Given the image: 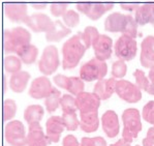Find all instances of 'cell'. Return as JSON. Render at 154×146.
<instances>
[{
    "label": "cell",
    "mask_w": 154,
    "mask_h": 146,
    "mask_svg": "<svg viewBox=\"0 0 154 146\" xmlns=\"http://www.w3.org/2000/svg\"><path fill=\"white\" fill-rule=\"evenodd\" d=\"M80 33H81L83 41H84L85 45L88 49L90 47H93L99 39V36H100V33L98 32L97 28L93 27V26H87L84 29V31L80 32Z\"/></svg>",
    "instance_id": "27"
},
{
    "label": "cell",
    "mask_w": 154,
    "mask_h": 146,
    "mask_svg": "<svg viewBox=\"0 0 154 146\" xmlns=\"http://www.w3.org/2000/svg\"><path fill=\"white\" fill-rule=\"evenodd\" d=\"M80 146H108L106 141L100 136L93 138L89 137H83L81 142H80Z\"/></svg>",
    "instance_id": "39"
},
{
    "label": "cell",
    "mask_w": 154,
    "mask_h": 146,
    "mask_svg": "<svg viewBox=\"0 0 154 146\" xmlns=\"http://www.w3.org/2000/svg\"><path fill=\"white\" fill-rule=\"evenodd\" d=\"M68 79H69V77H66L64 75L59 74V75H56V76L53 78V81L58 87H60V88H62V89H66V86H67V83H68Z\"/></svg>",
    "instance_id": "41"
},
{
    "label": "cell",
    "mask_w": 154,
    "mask_h": 146,
    "mask_svg": "<svg viewBox=\"0 0 154 146\" xmlns=\"http://www.w3.org/2000/svg\"><path fill=\"white\" fill-rule=\"evenodd\" d=\"M114 8L113 3H79L77 4V9L84 14L86 17L93 21L100 19L106 11Z\"/></svg>",
    "instance_id": "11"
},
{
    "label": "cell",
    "mask_w": 154,
    "mask_h": 146,
    "mask_svg": "<svg viewBox=\"0 0 154 146\" xmlns=\"http://www.w3.org/2000/svg\"><path fill=\"white\" fill-rule=\"evenodd\" d=\"M116 84L117 80L113 77L99 80L93 87V92L100 98V101H106L116 93Z\"/></svg>",
    "instance_id": "17"
},
{
    "label": "cell",
    "mask_w": 154,
    "mask_h": 146,
    "mask_svg": "<svg viewBox=\"0 0 154 146\" xmlns=\"http://www.w3.org/2000/svg\"><path fill=\"white\" fill-rule=\"evenodd\" d=\"M45 115V109L41 105H30L24 111V119L28 124L41 122Z\"/></svg>",
    "instance_id": "24"
},
{
    "label": "cell",
    "mask_w": 154,
    "mask_h": 146,
    "mask_svg": "<svg viewBox=\"0 0 154 146\" xmlns=\"http://www.w3.org/2000/svg\"><path fill=\"white\" fill-rule=\"evenodd\" d=\"M86 50L88 48L80 32L68 39L62 47V69L68 70L77 67Z\"/></svg>",
    "instance_id": "1"
},
{
    "label": "cell",
    "mask_w": 154,
    "mask_h": 146,
    "mask_svg": "<svg viewBox=\"0 0 154 146\" xmlns=\"http://www.w3.org/2000/svg\"><path fill=\"white\" fill-rule=\"evenodd\" d=\"M6 78L5 76H3V92H5V88H6Z\"/></svg>",
    "instance_id": "50"
},
{
    "label": "cell",
    "mask_w": 154,
    "mask_h": 146,
    "mask_svg": "<svg viewBox=\"0 0 154 146\" xmlns=\"http://www.w3.org/2000/svg\"><path fill=\"white\" fill-rule=\"evenodd\" d=\"M60 64L58 49L55 46H47L44 49L38 61V70L44 76H51L56 72Z\"/></svg>",
    "instance_id": "5"
},
{
    "label": "cell",
    "mask_w": 154,
    "mask_h": 146,
    "mask_svg": "<svg viewBox=\"0 0 154 146\" xmlns=\"http://www.w3.org/2000/svg\"><path fill=\"white\" fill-rule=\"evenodd\" d=\"M141 64L145 69H151L154 65V36L148 35L142 41L141 55H140Z\"/></svg>",
    "instance_id": "15"
},
{
    "label": "cell",
    "mask_w": 154,
    "mask_h": 146,
    "mask_svg": "<svg viewBox=\"0 0 154 146\" xmlns=\"http://www.w3.org/2000/svg\"><path fill=\"white\" fill-rule=\"evenodd\" d=\"M24 24L34 32H49L53 27L54 22L49 16L45 14H33L26 18Z\"/></svg>",
    "instance_id": "13"
},
{
    "label": "cell",
    "mask_w": 154,
    "mask_h": 146,
    "mask_svg": "<svg viewBox=\"0 0 154 146\" xmlns=\"http://www.w3.org/2000/svg\"><path fill=\"white\" fill-rule=\"evenodd\" d=\"M106 73H108V64L106 61H101L94 57L81 67L80 78L84 82L99 81L106 77Z\"/></svg>",
    "instance_id": "4"
},
{
    "label": "cell",
    "mask_w": 154,
    "mask_h": 146,
    "mask_svg": "<svg viewBox=\"0 0 154 146\" xmlns=\"http://www.w3.org/2000/svg\"><path fill=\"white\" fill-rule=\"evenodd\" d=\"M4 138L11 146H25L27 135L24 124L20 120L9 121L4 128Z\"/></svg>",
    "instance_id": "7"
},
{
    "label": "cell",
    "mask_w": 154,
    "mask_h": 146,
    "mask_svg": "<svg viewBox=\"0 0 154 146\" xmlns=\"http://www.w3.org/2000/svg\"><path fill=\"white\" fill-rule=\"evenodd\" d=\"M61 98H62V96H61V92L58 89L54 87L51 95L45 100V107H46L47 112H49V113L55 112L59 108V106H60Z\"/></svg>",
    "instance_id": "28"
},
{
    "label": "cell",
    "mask_w": 154,
    "mask_h": 146,
    "mask_svg": "<svg viewBox=\"0 0 154 146\" xmlns=\"http://www.w3.org/2000/svg\"><path fill=\"white\" fill-rule=\"evenodd\" d=\"M146 92H148L150 95H154V85H153V84L150 83V86H149V88L147 89Z\"/></svg>",
    "instance_id": "48"
},
{
    "label": "cell",
    "mask_w": 154,
    "mask_h": 146,
    "mask_svg": "<svg viewBox=\"0 0 154 146\" xmlns=\"http://www.w3.org/2000/svg\"><path fill=\"white\" fill-rule=\"evenodd\" d=\"M62 146H80V142L75 136L66 135L62 140Z\"/></svg>",
    "instance_id": "43"
},
{
    "label": "cell",
    "mask_w": 154,
    "mask_h": 146,
    "mask_svg": "<svg viewBox=\"0 0 154 146\" xmlns=\"http://www.w3.org/2000/svg\"><path fill=\"white\" fill-rule=\"evenodd\" d=\"M136 22L140 26L152 24L154 22V3H146L140 5L136 11Z\"/></svg>",
    "instance_id": "22"
},
{
    "label": "cell",
    "mask_w": 154,
    "mask_h": 146,
    "mask_svg": "<svg viewBox=\"0 0 154 146\" xmlns=\"http://www.w3.org/2000/svg\"><path fill=\"white\" fill-rule=\"evenodd\" d=\"M17 55L22 60L23 63H25V64H32V63H34L36 61V58L38 56V49L36 48V46L30 44L23 47L17 53Z\"/></svg>",
    "instance_id": "25"
},
{
    "label": "cell",
    "mask_w": 154,
    "mask_h": 146,
    "mask_svg": "<svg viewBox=\"0 0 154 146\" xmlns=\"http://www.w3.org/2000/svg\"><path fill=\"white\" fill-rule=\"evenodd\" d=\"M53 88L50 79L46 76L38 77L32 81L29 88V95L34 100H46L53 91Z\"/></svg>",
    "instance_id": "10"
},
{
    "label": "cell",
    "mask_w": 154,
    "mask_h": 146,
    "mask_svg": "<svg viewBox=\"0 0 154 146\" xmlns=\"http://www.w3.org/2000/svg\"><path fill=\"white\" fill-rule=\"evenodd\" d=\"M110 146H130V144H129V143H127V142H125L123 139H120V140H118L117 142L111 144Z\"/></svg>",
    "instance_id": "46"
},
{
    "label": "cell",
    "mask_w": 154,
    "mask_h": 146,
    "mask_svg": "<svg viewBox=\"0 0 154 146\" xmlns=\"http://www.w3.org/2000/svg\"><path fill=\"white\" fill-rule=\"evenodd\" d=\"M63 23L67 26L68 28H73L79 25L80 23V15L73 9H68L62 17Z\"/></svg>",
    "instance_id": "36"
},
{
    "label": "cell",
    "mask_w": 154,
    "mask_h": 146,
    "mask_svg": "<svg viewBox=\"0 0 154 146\" xmlns=\"http://www.w3.org/2000/svg\"><path fill=\"white\" fill-rule=\"evenodd\" d=\"M152 26H153V27H154V22L152 23Z\"/></svg>",
    "instance_id": "51"
},
{
    "label": "cell",
    "mask_w": 154,
    "mask_h": 146,
    "mask_svg": "<svg viewBox=\"0 0 154 146\" xmlns=\"http://www.w3.org/2000/svg\"><path fill=\"white\" fill-rule=\"evenodd\" d=\"M121 33L136 39L137 35H138V23L136 22V19L132 16L125 15V21Z\"/></svg>",
    "instance_id": "30"
},
{
    "label": "cell",
    "mask_w": 154,
    "mask_h": 146,
    "mask_svg": "<svg viewBox=\"0 0 154 146\" xmlns=\"http://www.w3.org/2000/svg\"><path fill=\"white\" fill-rule=\"evenodd\" d=\"M143 146H154V126H151L147 132L146 137L142 141Z\"/></svg>",
    "instance_id": "42"
},
{
    "label": "cell",
    "mask_w": 154,
    "mask_h": 146,
    "mask_svg": "<svg viewBox=\"0 0 154 146\" xmlns=\"http://www.w3.org/2000/svg\"><path fill=\"white\" fill-rule=\"evenodd\" d=\"M112 77L115 79H122L127 73V65L125 61L117 60L112 65Z\"/></svg>",
    "instance_id": "35"
},
{
    "label": "cell",
    "mask_w": 154,
    "mask_h": 146,
    "mask_svg": "<svg viewBox=\"0 0 154 146\" xmlns=\"http://www.w3.org/2000/svg\"><path fill=\"white\" fill-rule=\"evenodd\" d=\"M50 9L54 17H63L64 14L68 11L67 3H53L50 6Z\"/></svg>",
    "instance_id": "40"
},
{
    "label": "cell",
    "mask_w": 154,
    "mask_h": 146,
    "mask_svg": "<svg viewBox=\"0 0 154 146\" xmlns=\"http://www.w3.org/2000/svg\"><path fill=\"white\" fill-rule=\"evenodd\" d=\"M65 126L62 116H51L46 122V135L49 143H57L60 140L61 134L64 132Z\"/></svg>",
    "instance_id": "14"
},
{
    "label": "cell",
    "mask_w": 154,
    "mask_h": 146,
    "mask_svg": "<svg viewBox=\"0 0 154 146\" xmlns=\"http://www.w3.org/2000/svg\"><path fill=\"white\" fill-rule=\"evenodd\" d=\"M3 50L6 54L18 53L23 47L30 45L31 34L24 27H15L3 31Z\"/></svg>",
    "instance_id": "2"
},
{
    "label": "cell",
    "mask_w": 154,
    "mask_h": 146,
    "mask_svg": "<svg viewBox=\"0 0 154 146\" xmlns=\"http://www.w3.org/2000/svg\"><path fill=\"white\" fill-rule=\"evenodd\" d=\"M101 128L106 137L115 138L119 135L120 122L117 113L113 110H108L103 114L100 118Z\"/></svg>",
    "instance_id": "12"
},
{
    "label": "cell",
    "mask_w": 154,
    "mask_h": 146,
    "mask_svg": "<svg viewBox=\"0 0 154 146\" xmlns=\"http://www.w3.org/2000/svg\"><path fill=\"white\" fill-rule=\"evenodd\" d=\"M84 88H85V84L81 78L69 77L65 90H67L68 92H69V95L78 96L80 93L84 92Z\"/></svg>",
    "instance_id": "31"
},
{
    "label": "cell",
    "mask_w": 154,
    "mask_h": 146,
    "mask_svg": "<svg viewBox=\"0 0 154 146\" xmlns=\"http://www.w3.org/2000/svg\"><path fill=\"white\" fill-rule=\"evenodd\" d=\"M4 14L11 22L24 23L28 17L27 5L25 3H6L4 4Z\"/></svg>",
    "instance_id": "18"
},
{
    "label": "cell",
    "mask_w": 154,
    "mask_h": 146,
    "mask_svg": "<svg viewBox=\"0 0 154 146\" xmlns=\"http://www.w3.org/2000/svg\"><path fill=\"white\" fill-rule=\"evenodd\" d=\"M100 98L94 92H84L75 96V104L80 113L98 112L100 107Z\"/></svg>",
    "instance_id": "9"
},
{
    "label": "cell",
    "mask_w": 154,
    "mask_h": 146,
    "mask_svg": "<svg viewBox=\"0 0 154 146\" xmlns=\"http://www.w3.org/2000/svg\"><path fill=\"white\" fill-rule=\"evenodd\" d=\"M125 21V15L121 13H113L106 17L105 29L109 32H122Z\"/></svg>",
    "instance_id": "23"
},
{
    "label": "cell",
    "mask_w": 154,
    "mask_h": 146,
    "mask_svg": "<svg viewBox=\"0 0 154 146\" xmlns=\"http://www.w3.org/2000/svg\"><path fill=\"white\" fill-rule=\"evenodd\" d=\"M39 129H42V126H41V122H33V123L28 124V132L39 131Z\"/></svg>",
    "instance_id": "45"
},
{
    "label": "cell",
    "mask_w": 154,
    "mask_h": 146,
    "mask_svg": "<svg viewBox=\"0 0 154 146\" xmlns=\"http://www.w3.org/2000/svg\"><path fill=\"white\" fill-rule=\"evenodd\" d=\"M114 51L116 57L119 58V60L130 61L136 57L138 45L134 39L122 34L114 45Z\"/></svg>",
    "instance_id": "6"
},
{
    "label": "cell",
    "mask_w": 154,
    "mask_h": 146,
    "mask_svg": "<svg viewBox=\"0 0 154 146\" xmlns=\"http://www.w3.org/2000/svg\"><path fill=\"white\" fill-rule=\"evenodd\" d=\"M17 112V104L11 98H8L3 102L2 106V118L3 121H8L15 117Z\"/></svg>",
    "instance_id": "32"
},
{
    "label": "cell",
    "mask_w": 154,
    "mask_h": 146,
    "mask_svg": "<svg viewBox=\"0 0 154 146\" xmlns=\"http://www.w3.org/2000/svg\"><path fill=\"white\" fill-rule=\"evenodd\" d=\"M72 32V30L61 21L56 20L53 27L46 33V39L48 42H60Z\"/></svg>",
    "instance_id": "20"
},
{
    "label": "cell",
    "mask_w": 154,
    "mask_h": 146,
    "mask_svg": "<svg viewBox=\"0 0 154 146\" xmlns=\"http://www.w3.org/2000/svg\"><path fill=\"white\" fill-rule=\"evenodd\" d=\"M139 8V4H121V8L125 9L127 11H130V13H134V11L136 13Z\"/></svg>",
    "instance_id": "44"
},
{
    "label": "cell",
    "mask_w": 154,
    "mask_h": 146,
    "mask_svg": "<svg viewBox=\"0 0 154 146\" xmlns=\"http://www.w3.org/2000/svg\"><path fill=\"white\" fill-rule=\"evenodd\" d=\"M63 113H77L78 108L75 104V98L72 95H63L60 102Z\"/></svg>",
    "instance_id": "33"
},
{
    "label": "cell",
    "mask_w": 154,
    "mask_h": 146,
    "mask_svg": "<svg viewBox=\"0 0 154 146\" xmlns=\"http://www.w3.org/2000/svg\"><path fill=\"white\" fill-rule=\"evenodd\" d=\"M98 112L80 113V129L84 133L90 134L96 132L99 128Z\"/></svg>",
    "instance_id": "19"
},
{
    "label": "cell",
    "mask_w": 154,
    "mask_h": 146,
    "mask_svg": "<svg viewBox=\"0 0 154 146\" xmlns=\"http://www.w3.org/2000/svg\"><path fill=\"white\" fill-rule=\"evenodd\" d=\"M134 77L136 79V85L141 90L147 91V89L150 86V81H149V78L146 77L145 73L141 70H136L134 73Z\"/></svg>",
    "instance_id": "37"
},
{
    "label": "cell",
    "mask_w": 154,
    "mask_h": 146,
    "mask_svg": "<svg viewBox=\"0 0 154 146\" xmlns=\"http://www.w3.org/2000/svg\"><path fill=\"white\" fill-rule=\"evenodd\" d=\"M150 70H149V75H148V78H149V80H150V83L151 84H153L154 85V65L151 69H149Z\"/></svg>",
    "instance_id": "47"
},
{
    "label": "cell",
    "mask_w": 154,
    "mask_h": 146,
    "mask_svg": "<svg viewBox=\"0 0 154 146\" xmlns=\"http://www.w3.org/2000/svg\"><path fill=\"white\" fill-rule=\"evenodd\" d=\"M30 80V74L25 70L17 73V74L11 75L9 79V87L16 93H21L26 89L28 85V82Z\"/></svg>",
    "instance_id": "21"
},
{
    "label": "cell",
    "mask_w": 154,
    "mask_h": 146,
    "mask_svg": "<svg viewBox=\"0 0 154 146\" xmlns=\"http://www.w3.org/2000/svg\"><path fill=\"white\" fill-rule=\"evenodd\" d=\"M121 118L123 122L122 139L130 144L134 139H137L139 133L143 129L141 114L136 108H128L123 111Z\"/></svg>",
    "instance_id": "3"
},
{
    "label": "cell",
    "mask_w": 154,
    "mask_h": 146,
    "mask_svg": "<svg viewBox=\"0 0 154 146\" xmlns=\"http://www.w3.org/2000/svg\"><path fill=\"white\" fill-rule=\"evenodd\" d=\"M136 146H140V145H136Z\"/></svg>",
    "instance_id": "52"
},
{
    "label": "cell",
    "mask_w": 154,
    "mask_h": 146,
    "mask_svg": "<svg viewBox=\"0 0 154 146\" xmlns=\"http://www.w3.org/2000/svg\"><path fill=\"white\" fill-rule=\"evenodd\" d=\"M116 95L124 102L134 104L141 101L142 90L131 82L126 80H118L116 84Z\"/></svg>",
    "instance_id": "8"
},
{
    "label": "cell",
    "mask_w": 154,
    "mask_h": 146,
    "mask_svg": "<svg viewBox=\"0 0 154 146\" xmlns=\"http://www.w3.org/2000/svg\"><path fill=\"white\" fill-rule=\"evenodd\" d=\"M62 119L67 131L72 132L80 128V119H78L77 113H62Z\"/></svg>",
    "instance_id": "34"
},
{
    "label": "cell",
    "mask_w": 154,
    "mask_h": 146,
    "mask_svg": "<svg viewBox=\"0 0 154 146\" xmlns=\"http://www.w3.org/2000/svg\"><path fill=\"white\" fill-rule=\"evenodd\" d=\"M142 117L146 122L154 126V101H150L143 107Z\"/></svg>",
    "instance_id": "38"
},
{
    "label": "cell",
    "mask_w": 154,
    "mask_h": 146,
    "mask_svg": "<svg viewBox=\"0 0 154 146\" xmlns=\"http://www.w3.org/2000/svg\"><path fill=\"white\" fill-rule=\"evenodd\" d=\"M32 8L35 9H42L47 8V4H42V5H39V4H32Z\"/></svg>",
    "instance_id": "49"
},
{
    "label": "cell",
    "mask_w": 154,
    "mask_h": 146,
    "mask_svg": "<svg viewBox=\"0 0 154 146\" xmlns=\"http://www.w3.org/2000/svg\"><path fill=\"white\" fill-rule=\"evenodd\" d=\"M3 67L6 73L14 75L17 73L21 72V67H22V60L18 57V56L8 55L4 58L3 60Z\"/></svg>",
    "instance_id": "29"
},
{
    "label": "cell",
    "mask_w": 154,
    "mask_h": 146,
    "mask_svg": "<svg viewBox=\"0 0 154 146\" xmlns=\"http://www.w3.org/2000/svg\"><path fill=\"white\" fill-rule=\"evenodd\" d=\"M50 144L44 129L28 132L26 145L27 146H48Z\"/></svg>",
    "instance_id": "26"
},
{
    "label": "cell",
    "mask_w": 154,
    "mask_h": 146,
    "mask_svg": "<svg viewBox=\"0 0 154 146\" xmlns=\"http://www.w3.org/2000/svg\"><path fill=\"white\" fill-rule=\"evenodd\" d=\"M94 54L97 59L101 61H106L110 59L113 53V41L109 35L100 34L97 42L93 47Z\"/></svg>",
    "instance_id": "16"
}]
</instances>
